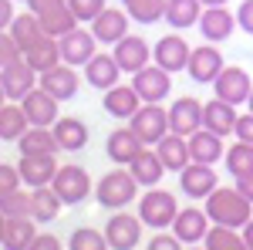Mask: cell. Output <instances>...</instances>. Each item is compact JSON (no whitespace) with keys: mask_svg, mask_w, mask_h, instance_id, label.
I'll list each match as a JSON object with an SVG mask.
<instances>
[{"mask_svg":"<svg viewBox=\"0 0 253 250\" xmlns=\"http://www.w3.org/2000/svg\"><path fill=\"white\" fill-rule=\"evenodd\" d=\"M125 3H128V0H122V7H125Z\"/></svg>","mask_w":253,"mask_h":250,"instance_id":"obj_56","label":"cell"},{"mask_svg":"<svg viewBox=\"0 0 253 250\" xmlns=\"http://www.w3.org/2000/svg\"><path fill=\"white\" fill-rule=\"evenodd\" d=\"M210 230H213V220H210V213L199 210V206H182L179 216H175V223H172V233L182 244H203Z\"/></svg>","mask_w":253,"mask_h":250,"instance_id":"obj_17","label":"cell"},{"mask_svg":"<svg viewBox=\"0 0 253 250\" xmlns=\"http://www.w3.org/2000/svg\"><path fill=\"white\" fill-rule=\"evenodd\" d=\"M236 190H240V193H243V196H247V200L253 203V173L240 176V179H236Z\"/></svg>","mask_w":253,"mask_h":250,"instance_id":"obj_50","label":"cell"},{"mask_svg":"<svg viewBox=\"0 0 253 250\" xmlns=\"http://www.w3.org/2000/svg\"><path fill=\"white\" fill-rule=\"evenodd\" d=\"M20 186H24V176H20V169H14L10 162H3V166H0V196H3V193L20 190Z\"/></svg>","mask_w":253,"mask_h":250,"instance_id":"obj_45","label":"cell"},{"mask_svg":"<svg viewBox=\"0 0 253 250\" xmlns=\"http://www.w3.org/2000/svg\"><path fill=\"white\" fill-rule=\"evenodd\" d=\"M51 190L61 196L64 206H78V203H84V200L91 196V176H88L84 166L68 162V166H61V169H58L54 183H51Z\"/></svg>","mask_w":253,"mask_h":250,"instance_id":"obj_5","label":"cell"},{"mask_svg":"<svg viewBox=\"0 0 253 250\" xmlns=\"http://www.w3.org/2000/svg\"><path fill=\"white\" fill-rule=\"evenodd\" d=\"M14 24V10H10V0H0V27L7 31Z\"/></svg>","mask_w":253,"mask_h":250,"instance_id":"obj_51","label":"cell"},{"mask_svg":"<svg viewBox=\"0 0 253 250\" xmlns=\"http://www.w3.org/2000/svg\"><path fill=\"white\" fill-rule=\"evenodd\" d=\"M138 200V179L132 176L128 166H115L112 173H105L95 186V203L101 210H125Z\"/></svg>","mask_w":253,"mask_h":250,"instance_id":"obj_2","label":"cell"},{"mask_svg":"<svg viewBox=\"0 0 253 250\" xmlns=\"http://www.w3.org/2000/svg\"><path fill=\"white\" fill-rule=\"evenodd\" d=\"M250 92H253V81L240 64L223 68L219 78L213 81V95L223 98V101H230V105H247V101H250Z\"/></svg>","mask_w":253,"mask_h":250,"instance_id":"obj_9","label":"cell"},{"mask_svg":"<svg viewBox=\"0 0 253 250\" xmlns=\"http://www.w3.org/2000/svg\"><path fill=\"white\" fill-rule=\"evenodd\" d=\"M128 24H135V20L128 17L125 7H105L91 20V34L98 38V44H118V41L128 34Z\"/></svg>","mask_w":253,"mask_h":250,"instance_id":"obj_14","label":"cell"},{"mask_svg":"<svg viewBox=\"0 0 253 250\" xmlns=\"http://www.w3.org/2000/svg\"><path fill=\"white\" fill-rule=\"evenodd\" d=\"M41 88H44V92H51L58 101H68V98L78 95L81 75L71 68V64H64V61H61L58 68H51V71H44V75H41Z\"/></svg>","mask_w":253,"mask_h":250,"instance_id":"obj_24","label":"cell"},{"mask_svg":"<svg viewBox=\"0 0 253 250\" xmlns=\"http://www.w3.org/2000/svg\"><path fill=\"white\" fill-rule=\"evenodd\" d=\"M115 61L118 68L125 71V75H135V71H142L145 64H149V41H142L138 34H125V38L115 44Z\"/></svg>","mask_w":253,"mask_h":250,"instance_id":"obj_25","label":"cell"},{"mask_svg":"<svg viewBox=\"0 0 253 250\" xmlns=\"http://www.w3.org/2000/svg\"><path fill=\"white\" fill-rule=\"evenodd\" d=\"M189 152H193V162H206V166H213V162H219V159H226L223 135L210 132V129H199L196 135H189Z\"/></svg>","mask_w":253,"mask_h":250,"instance_id":"obj_31","label":"cell"},{"mask_svg":"<svg viewBox=\"0 0 253 250\" xmlns=\"http://www.w3.org/2000/svg\"><path fill=\"white\" fill-rule=\"evenodd\" d=\"M24 61H27L38 75L51 71V68H58L61 61H64V58H61V41L51 38V34H47V38H41L34 48H27V51H24Z\"/></svg>","mask_w":253,"mask_h":250,"instance_id":"obj_32","label":"cell"},{"mask_svg":"<svg viewBox=\"0 0 253 250\" xmlns=\"http://www.w3.org/2000/svg\"><path fill=\"white\" fill-rule=\"evenodd\" d=\"M142 216L138 213H125L115 210L105 223V237H108V247L112 250H135L142 244Z\"/></svg>","mask_w":253,"mask_h":250,"instance_id":"obj_7","label":"cell"},{"mask_svg":"<svg viewBox=\"0 0 253 250\" xmlns=\"http://www.w3.org/2000/svg\"><path fill=\"white\" fill-rule=\"evenodd\" d=\"M236 24H240V31L253 34V0H243V3L236 7Z\"/></svg>","mask_w":253,"mask_h":250,"instance_id":"obj_47","label":"cell"},{"mask_svg":"<svg viewBox=\"0 0 253 250\" xmlns=\"http://www.w3.org/2000/svg\"><path fill=\"white\" fill-rule=\"evenodd\" d=\"M203 210L210 213L213 223L233 227V230H243L253 220V203L236 190V186H216V190L203 200Z\"/></svg>","mask_w":253,"mask_h":250,"instance_id":"obj_1","label":"cell"},{"mask_svg":"<svg viewBox=\"0 0 253 250\" xmlns=\"http://www.w3.org/2000/svg\"><path fill=\"white\" fill-rule=\"evenodd\" d=\"M17 61H24V48L14 41L10 31H3L0 34V64H17Z\"/></svg>","mask_w":253,"mask_h":250,"instance_id":"obj_43","label":"cell"},{"mask_svg":"<svg viewBox=\"0 0 253 250\" xmlns=\"http://www.w3.org/2000/svg\"><path fill=\"white\" fill-rule=\"evenodd\" d=\"M27 10L38 14L44 34H51V38H64L68 31H75L81 24L75 10L68 7V0H27Z\"/></svg>","mask_w":253,"mask_h":250,"instance_id":"obj_4","label":"cell"},{"mask_svg":"<svg viewBox=\"0 0 253 250\" xmlns=\"http://www.w3.org/2000/svg\"><path fill=\"white\" fill-rule=\"evenodd\" d=\"M38 71L27 64V61H17V64H0V92H3V101H24L38 88Z\"/></svg>","mask_w":253,"mask_h":250,"instance_id":"obj_8","label":"cell"},{"mask_svg":"<svg viewBox=\"0 0 253 250\" xmlns=\"http://www.w3.org/2000/svg\"><path fill=\"white\" fill-rule=\"evenodd\" d=\"M156 152H159L162 166H166L169 173H182V169L193 162V152H189V139H186V135H175V132H169L166 139H162V142H159Z\"/></svg>","mask_w":253,"mask_h":250,"instance_id":"obj_28","label":"cell"},{"mask_svg":"<svg viewBox=\"0 0 253 250\" xmlns=\"http://www.w3.org/2000/svg\"><path fill=\"white\" fill-rule=\"evenodd\" d=\"M236 105H230V101H223V98H213V101H206L203 105V129H210V132L216 135H226L236 132Z\"/></svg>","mask_w":253,"mask_h":250,"instance_id":"obj_26","label":"cell"},{"mask_svg":"<svg viewBox=\"0 0 253 250\" xmlns=\"http://www.w3.org/2000/svg\"><path fill=\"white\" fill-rule=\"evenodd\" d=\"M186 250H210V247H206V244H203V247H199V244H189Z\"/></svg>","mask_w":253,"mask_h":250,"instance_id":"obj_54","label":"cell"},{"mask_svg":"<svg viewBox=\"0 0 253 250\" xmlns=\"http://www.w3.org/2000/svg\"><path fill=\"white\" fill-rule=\"evenodd\" d=\"M27 129H31V118L24 112V105L20 101H3L0 105V139L3 142H17Z\"/></svg>","mask_w":253,"mask_h":250,"instance_id":"obj_34","label":"cell"},{"mask_svg":"<svg viewBox=\"0 0 253 250\" xmlns=\"http://www.w3.org/2000/svg\"><path fill=\"white\" fill-rule=\"evenodd\" d=\"M132 88L142 95V101H166L172 92V75L159 64H145L142 71L132 75Z\"/></svg>","mask_w":253,"mask_h":250,"instance_id":"obj_11","label":"cell"},{"mask_svg":"<svg viewBox=\"0 0 253 250\" xmlns=\"http://www.w3.org/2000/svg\"><path fill=\"white\" fill-rule=\"evenodd\" d=\"M189 54H193V48L179 38V34H166V38H159L156 48H152V58H156V64H159V68H166L169 75H175V71H186V68H189Z\"/></svg>","mask_w":253,"mask_h":250,"instance_id":"obj_16","label":"cell"},{"mask_svg":"<svg viewBox=\"0 0 253 250\" xmlns=\"http://www.w3.org/2000/svg\"><path fill=\"white\" fill-rule=\"evenodd\" d=\"M24 105V112L31 118V125H38V129H54V122H58V98L51 95V92H44V88H34L31 95L20 101Z\"/></svg>","mask_w":253,"mask_h":250,"instance_id":"obj_23","label":"cell"},{"mask_svg":"<svg viewBox=\"0 0 253 250\" xmlns=\"http://www.w3.org/2000/svg\"><path fill=\"white\" fill-rule=\"evenodd\" d=\"M68 7L75 10V17H78V20H88V24H91L108 3H105V0H68Z\"/></svg>","mask_w":253,"mask_h":250,"instance_id":"obj_44","label":"cell"},{"mask_svg":"<svg viewBox=\"0 0 253 250\" xmlns=\"http://www.w3.org/2000/svg\"><path fill=\"white\" fill-rule=\"evenodd\" d=\"M61 196L51 186H41V190H34V220L38 223H54L61 216Z\"/></svg>","mask_w":253,"mask_h":250,"instance_id":"obj_38","label":"cell"},{"mask_svg":"<svg viewBox=\"0 0 253 250\" xmlns=\"http://www.w3.org/2000/svg\"><path fill=\"white\" fill-rule=\"evenodd\" d=\"M118 75H122V68H118L115 54H101L98 51L95 58L84 64V81L98 88V92H108V88H115L118 85Z\"/></svg>","mask_w":253,"mask_h":250,"instance_id":"obj_27","label":"cell"},{"mask_svg":"<svg viewBox=\"0 0 253 250\" xmlns=\"http://www.w3.org/2000/svg\"><path fill=\"white\" fill-rule=\"evenodd\" d=\"M223 68H226V61H223V54H219V48L206 41V44L193 48L186 75L193 78L196 85H213L216 78H219V71H223Z\"/></svg>","mask_w":253,"mask_h":250,"instance_id":"obj_10","label":"cell"},{"mask_svg":"<svg viewBox=\"0 0 253 250\" xmlns=\"http://www.w3.org/2000/svg\"><path fill=\"white\" fill-rule=\"evenodd\" d=\"M169 125H172L175 135H196L203 129V101H196V98H175L172 105H169Z\"/></svg>","mask_w":253,"mask_h":250,"instance_id":"obj_20","label":"cell"},{"mask_svg":"<svg viewBox=\"0 0 253 250\" xmlns=\"http://www.w3.org/2000/svg\"><path fill=\"white\" fill-rule=\"evenodd\" d=\"M54 135H58V142H61V152H81L88 146V139H91V129L81 118L68 115V118L54 122Z\"/></svg>","mask_w":253,"mask_h":250,"instance_id":"obj_33","label":"cell"},{"mask_svg":"<svg viewBox=\"0 0 253 250\" xmlns=\"http://www.w3.org/2000/svg\"><path fill=\"white\" fill-rule=\"evenodd\" d=\"M203 7H226V0H203Z\"/></svg>","mask_w":253,"mask_h":250,"instance_id":"obj_53","label":"cell"},{"mask_svg":"<svg viewBox=\"0 0 253 250\" xmlns=\"http://www.w3.org/2000/svg\"><path fill=\"white\" fill-rule=\"evenodd\" d=\"M216 186H219V179H216L213 166H206V162H189L179 173V190H182V196H189V200H206Z\"/></svg>","mask_w":253,"mask_h":250,"instance_id":"obj_18","label":"cell"},{"mask_svg":"<svg viewBox=\"0 0 253 250\" xmlns=\"http://www.w3.org/2000/svg\"><path fill=\"white\" fill-rule=\"evenodd\" d=\"M243 237H247V244H250V250H253V220L243 227Z\"/></svg>","mask_w":253,"mask_h":250,"instance_id":"obj_52","label":"cell"},{"mask_svg":"<svg viewBox=\"0 0 253 250\" xmlns=\"http://www.w3.org/2000/svg\"><path fill=\"white\" fill-rule=\"evenodd\" d=\"M145 149V142L138 139V132L132 125H125V129H112L108 139H105V155L115 162V166H132L135 162V155Z\"/></svg>","mask_w":253,"mask_h":250,"instance_id":"obj_13","label":"cell"},{"mask_svg":"<svg viewBox=\"0 0 253 250\" xmlns=\"http://www.w3.org/2000/svg\"><path fill=\"white\" fill-rule=\"evenodd\" d=\"M203 10H206L203 0H169V7H166V24H172L175 31H186V27L199 24Z\"/></svg>","mask_w":253,"mask_h":250,"instance_id":"obj_35","label":"cell"},{"mask_svg":"<svg viewBox=\"0 0 253 250\" xmlns=\"http://www.w3.org/2000/svg\"><path fill=\"white\" fill-rule=\"evenodd\" d=\"M247 108H250V112H253V92H250V101H247Z\"/></svg>","mask_w":253,"mask_h":250,"instance_id":"obj_55","label":"cell"},{"mask_svg":"<svg viewBox=\"0 0 253 250\" xmlns=\"http://www.w3.org/2000/svg\"><path fill=\"white\" fill-rule=\"evenodd\" d=\"M68 250H112V247H108L105 230H95V227H78V230L68 237Z\"/></svg>","mask_w":253,"mask_h":250,"instance_id":"obj_42","label":"cell"},{"mask_svg":"<svg viewBox=\"0 0 253 250\" xmlns=\"http://www.w3.org/2000/svg\"><path fill=\"white\" fill-rule=\"evenodd\" d=\"M210 250H250V244H247V237H243V230H233V227H219V223H213V230L206 233V240H203Z\"/></svg>","mask_w":253,"mask_h":250,"instance_id":"obj_37","label":"cell"},{"mask_svg":"<svg viewBox=\"0 0 253 250\" xmlns=\"http://www.w3.org/2000/svg\"><path fill=\"white\" fill-rule=\"evenodd\" d=\"M223 162H226V169H230V176H233V179L253 173V146L236 139L233 146L226 149V159H223Z\"/></svg>","mask_w":253,"mask_h":250,"instance_id":"obj_41","label":"cell"},{"mask_svg":"<svg viewBox=\"0 0 253 250\" xmlns=\"http://www.w3.org/2000/svg\"><path fill=\"white\" fill-rule=\"evenodd\" d=\"M7 31L14 34V41H17L24 51H27V48H34L41 38H47V34H44V27H41V20H38V14H31V10H27V14H17L14 24H10Z\"/></svg>","mask_w":253,"mask_h":250,"instance_id":"obj_36","label":"cell"},{"mask_svg":"<svg viewBox=\"0 0 253 250\" xmlns=\"http://www.w3.org/2000/svg\"><path fill=\"white\" fill-rule=\"evenodd\" d=\"M27 250H64V247H61V240L54 237V233H38L34 244H31Z\"/></svg>","mask_w":253,"mask_h":250,"instance_id":"obj_49","label":"cell"},{"mask_svg":"<svg viewBox=\"0 0 253 250\" xmlns=\"http://www.w3.org/2000/svg\"><path fill=\"white\" fill-rule=\"evenodd\" d=\"M20 176H24V186L41 190V186H51L54 176H58V155H20L17 162Z\"/></svg>","mask_w":253,"mask_h":250,"instance_id":"obj_21","label":"cell"},{"mask_svg":"<svg viewBox=\"0 0 253 250\" xmlns=\"http://www.w3.org/2000/svg\"><path fill=\"white\" fill-rule=\"evenodd\" d=\"M166 7H169V0H128L125 3L128 17L135 24H159V20H166Z\"/></svg>","mask_w":253,"mask_h":250,"instance_id":"obj_40","label":"cell"},{"mask_svg":"<svg viewBox=\"0 0 253 250\" xmlns=\"http://www.w3.org/2000/svg\"><path fill=\"white\" fill-rule=\"evenodd\" d=\"M182 206H175V196L169 190H145V196H138V216H142V223L149 227V230H169L175 223V216H179Z\"/></svg>","mask_w":253,"mask_h":250,"instance_id":"obj_3","label":"cell"},{"mask_svg":"<svg viewBox=\"0 0 253 250\" xmlns=\"http://www.w3.org/2000/svg\"><path fill=\"white\" fill-rule=\"evenodd\" d=\"M17 149H20V155H58L61 142H58V135H54V129H38V125H31V129L17 139Z\"/></svg>","mask_w":253,"mask_h":250,"instance_id":"obj_30","label":"cell"},{"mask_svg":"<svg viewBox=\"0 0 253 250\" xmlns=\"http://www.w3.org/2000/svg\"><path fill=\"white\" fill-rule=\"evenodd\" d=\"M128 125L138 132V139H142L145 146H159L166 135L172 132V125H169V108H162L159 101H145L135 115H132Z\"/></svg>","mask_w":253,"mask_h":250,"instance_id":"obj_6","label":"cell"},{"mask_svg":"<svg viewBox=\"0 0 253 250\" xmlns=\"http://www.w3.org/2000/svg\"><path fill=\"white\" fill-rule=\"evenodd\" d=\"M0 216H34V190H14L0 196Z\"/></svg>","mask_w":253,"mask_h":250,"instance_id":"obj_39","label":"cell"},{"mask_svg":"<svg viewBox=\"0 0 253 250\" xmlns=\"http://www.w3.org/2000/svg\"><path fill=\"white\" fill-rule=\"evenodd\" d=\"M196 27H199L203 41H210V44H223V41H230V34H233L240 24H236V10L230 14V7H206Z\"/></svg>","mask_w":253,"mask_h":250,"instance_id":"obj_15","label":"cell"},{"mask_svg":"<svg viewBox=\"0 0 253 250\" xmlns=\"http://www.w3.org/2000/svg\"><path fill=\"white\" fill-rule=\"evenodd\" d=\"M38 237L34 216H3L0 223V247L3 250H27Z\"/></svg>","mask_w":253,"mask_h":250,"instance_id":"obj_19","label":"cell"},{"mask_svg":"<svg viewBox=\"0 0 253 250\" xmlns=\"http://www.w3.org/2000/svg\"><path fill=\"white\" fill-rule=\"evenodd\" d=\"M145 250H186V244H182L175 233L156 230V237H149V247H145Z\"/></svg>","mask_w":253,"mask_h":250,"instance_id":"obj_46","label":"cell"},{"mask_svg":"<svg viewBox=\"0 0 253 250\" xmlns=\"http://www.w3.org/2000/svg\"><path fill=\"white\" fill-rule=\"evenodd\" d=\"M128 169H132V176L138 179V186H145V190L159 186V183H162V176L169 173V169L162 166V159H159L156 146H145V149L135 155V162H132Z\"/></svg>","mask_w":253,"mask_h":250,"instance_id":"obj_29","label":"cell"},{"mask_svg":"<svg viewBox=\"0 0 253 250\" xmlns=\"http://www.w3.org/2000/svg\"><path fill=\"white\" fill-rule=\"evenodd\" d=\"M142 105L145 101H142V95H138L132 85H115V88H108L105 98H101V108L112 118H118V122H132V115H135Z\"/></svg>","mask_w":253,"mask_h":250,"instance_id":"obj_22","label":"cell"},{"mask_svg":"<svg viewBox=\"0 0 253 250\" xmlns=\"http://www.w3.org/2000/svg\"><path fill=\"white\" fill-rule=\"evenodd\" d=\"M236 139H240V142H250L253 146V112H247V115H240L236 118Z\"/></svg>","mask_w":253,"mask_h":250,"instance_id":"obj_48","label":"cell"},{"mask_svg":"<svg viewBox=\"0 0 253 250\" xmlns=\"http://www.w3.org/2000/svg\"><path fill=\"white\" fill-rule=\"evenodd\" d=\"M61 41V58H64V64H71V68H84L88 61L95 58L98 51H95V44L98 38L91 34V27L84 31V27H75V31H68Z\"/></svg>","mask_w":253,"mask_h":250,"instance_id":"obj_12","label":"cell"}]
</instances>
